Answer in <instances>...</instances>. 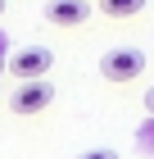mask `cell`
<instances>
[{"mask_svg": "<svg viewBox=\"0 0 154 159\" xmlns=\"http://www.w3.org/2000/svg\"><path fill=\"white\" fill-rule=\"evenodd\" d=\"M141 68H145V55L136 46H113V50H104V59H100L104 82H136Z\"/></svg>", "mask_w": 154, "mask_h": 159, "instance_id": "cell-1", "label": "cell"}, {"mask_svg": "<svg viewBox=\"0 0 154 159\" xmlns=\"http://www.w3.org/2000/svg\"><path fill=\"white\" fill-rule=\"evenodd\" d=\"M50 100H55V86H50L46 77H41V82H18L14 96H9V109L23 114V118H32V114L50 109Z\"/></svg>", "mask_w": 154, "mask_h": 159, "instance_id": "cell-2", "label": "cell"}, {"mask_svg": "<svg viewBox=\"0 0 154 159\" xmlns=\"http://www.w3.org/2000/svg\"><path fill=\"white\" fill-rule=\"evenodd\" d=\"M50 64H55V55H50L46 46H23L18 55H9V73L18 77V82H41V77L50 73Z\"/></svg>", "mask_w": 154, "mask_h": 159, "instance_id": "cell-3", "label": "cell"}, {"mask_svg": "<svg viewBox=\"0 0 154 159\" xmlns=\"http://www.w3.org/2000/svg\"><path fill=\"white\" fill-rule=\"evenodd\" d=\"M46 18L55 27H82L86 18H91V0H50Z\"/></svg>", "mask_w": 154, "mask_h": 159, "instance_id": "cell-4", "label": "cell"}, {"mask_svg": "<svg viewBox=\"0 0 154 159\" xmlns=\"http://www.w3.org/2000/svg\"><path fill=\"white\" fill-rule=\"evenodd\" d=\"M100 9H104L109 18H131V14L145 9V0H100Z\"/></svg>", "mask_w": 154, "mask_h": 159, "instance_id": "cell-5", "label": "cell"}, {"mask_svg": "<svg viewBox=\"0 0 154 159\" xmlns=\"http://www.w3.org/2000/svg\"><path fill=\"white\" fill-rule=\"evenodd\" d=\"M136 146H141V150H154V118H150V123H141V132H136Z\"/></svg>", "mask_w": 154, "mask_h": 159, "instance_id": "cell-6", "label": "cell"}, {"mask_svg": "<svg viewBox=\"0 0 154 159\" xmlns=\"http://www.w3.org/2000/svg\"><path fill=\"white\" fill-rule=\"evenodd\" d=\"M77 159H118V150H109V146H95V150H82Z\"/></svg>", "mask_w": 154, "mask_h": 159, "instance_id": "cell-7", "label": "cell"}, {"mask_svg": "<svg viewBox=\"0 0 154 159\" xmlns=\"http://www.w3.org/2000/svg\"><path fill=\"white\" fill-rule=\"evenodd\" d=\"M145 114H150V118H154V86H150V91H145Z\"/></svg>", "mask_w": 154, "mask_h": 159, "instance_id": "cell-8", "label": "cell"}, {"mask_svg": "<svg viewBox=\"0 0 154 159\" xmlns=\"http://www.w3.org/2000/svg\"><path fill=\"white\" fill-rule=\"evenodd\" d=\"M5 73H9V55H0V77H5Z\"/></svg>", "mask_w": 154, "mask_h": 159, "instance_id": "cell-9", "label": "cell"}, {"mask_svg": "<svg viewBox=\"0 0 154 159\" xmlns=\"http://www.w3.org/2000/svg\"><path fill=\"white\" fill-rule=\"evenodd\" d=\"M0 14H5V0H0Z\"/></svg>", "mask_w": 154, "mask_h": 159, "instance_id": "cell-10", "label": "cell"}]
</instances>
